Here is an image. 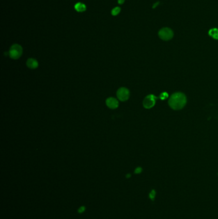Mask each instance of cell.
<instances>
[{"label":"cell","mask_w":218,"mask_h":219,"mask_svg":"<svg viewBox=\"0 0 218 219\" xmlns=\"http://www.w3.org/2000/svg\"><path fill=\"white\" fill-rule=\"evenodd\" d=\"M168 97V94L167 92H163L161 94L160 96V99L162 100H165Z\"/></svg>","instance_id":"11"},{"label":"cell","mask_w":218,"mask_h":219,"mask_svg":"<svg viewBox=\"0 0 218 219\" xmlns=\"http://www.w3.org/2000/svg\"><path fill=\"white\" fill-rule=\"evenodd\" d=\"M209 35L214 38V39L218 40V29L217 28H213L211 29L209 32Z\"/></svg>","instance_id":"9"},{"label":"cell","mask_w":218,"mask_h":219,"mask_svg":"<svg viewBox=\"0 0 218 219\" xmlns=\"http://www.w3.org/2000/svg\"><path fill=\"white\" fill-rule=\"evenodd\" d=\"M155 196V191H154V190H153V191L151 192V193L150 194V199H152L153 200V199H154Z\"/></svg>","instance_id":"12"},{"label":"cell","mask_w":218,"mask_h":219,"mask_svg":"<svg viewBox=\"0 0 218 219\" xmlns=\"http://www.w3.org/2000/svg\"><path fill=\"white\" fill-rule=\"evenodd\" d=\"M120 7H115V8H114L112 10L111 14L113 15H117L118 14V13H120Z\"/></svg>","instance_id":"10"},{"label":"cell","mask_w":218,"mask_h":219,"mask_svg":"<svg viewBox=\"0 0 218 219\" xmlns=\"http://www.w3.org/2000/svg\"><path fill=\"white\" fill-rule=\"evenodd\" d=\"M84 209H85V208H84V207H81V208H80V209H79V212H83V211H84V210H85Z\"/></svg>","instance_id":"15"},{"label":"cell","mask_w":218,"mask_h":219,"mask_svg":"<svg viewBox=\"0 0 218 219\" xmlns=\"http://www.w3.org/2000/svg\"><path fill=\"white\" fill-rule=\"evenodd\" d=\"M106 104L109 108L115 110L116 108H117L118 106H119V102H118V100L116 98H115V97H110L106 99Z\"/></svg>","instance_id":"6"},{"label":"cell","mask_w":218,"mask_h":219,"mask_svg":"<svg viewBox=\"0 0 218 219\" xmlns=\"http://www.w3.org/2000/svg\"><path fill=\"white\" fill-rule=\"evenodd\" d=\"M187 102V98L185 94L181 92L174 93L168 101V104L172 109L180 110L185 106Z\"/></svg>","instance_id":"1"},{"label":"cell","mask_w":218,"mask_h":219,"mask_svg":"<svg viewBox=\"0 0 218 219\" xmlns=\"http://www.w3.org/2000/svg\"><path fill=\"white\" fill-rule=\"evenodd\" d=\"M157 99V97H155L153 94H150L145 97V98L143 102V105L145 108L150 109L154 106L156 102V99Z\"/></svg>","instance_id":"4"},{"label":"cell","mask_w":218,"mask_h":219,"mask_svg":"<svg viewBox=\"0 0 218 219\" xmlns=\"http://www.w3.org/2000/svg\"><path fill=\"white\" fill-rule=\"evenodd\" d=\"M141 170H142V169L141 168V167H138V168H136V170H135V172L136 174H139V173L141 172Z\"/></svg>","instance_id":"13"},{"label":"cell","mask_w":218,"mask_h":219,"mask_svg":"<svg viewBox=\"0 0 218 219\" xmlns=\"http://www.w3.org/2000/svg\"><path fill=\"white\" fill-rule=\"evenodd\" d=\"M159 36L163 40H169L173 36V31L168 28H162L159 32Z\"/></svg>","instance_id":"5"},{"label":"cell","mask_w":218,"mask_h":219,"mask_svg":"<svg viewBox=\"0 0 218 219\" xmlns=\"http://www.w3.org/2000/svg\"><path fill=\"white\" fill-rule=\"evenodd\" d=\"M125 0H118V3L119 4H123V2H124Z\"/></svg>","instance_id":"14"},{"label":"cell","mask_w":218,"mask_h":219,"mask_svg":"<svg viewBox=\"0 0 218 219\" xmlns=\"http://www.w3.org/2000/svg\"><path fill=\"white\" fill-rule=\"evenodd\" d=\"M26 66L30 69H35L38 68L39 67V62L36 59L33 58H29L27 60Z\"/></svg>","instance_id":"7"},{"label":"cell","mask_w":218,"mask_h":219,"mask_svg":"<svg viewBox=\"0 0 218 219\" xmlns=\"http://www.w3.org/2000/svg\"><path fill=\"white\" fill-rule=\"evenodd\" d=\"M74 8L77 12H84L86 10L85 5L82 3H77L75 5Z\"/></svg>","instance_id":"8"},{"label":"cell","mask_w":218,"mask_h":219,"mask_svg":"<svg viewBox=\"0 0 218 219\" xmlns=\"http://www.w3.org/2000/svg\"><path fill=\"white\" fill-rule=\"evenodd\" d=\"M23 54V48L17 44L12 45L9 52V56L13 60H17Z\"/></svg>","instance_id":"2"},{"label":"cell","mask_w":218,"mask_h":219,"mask_svg":"<svg viewBox=\"0 0 218 219\" xmlns=\"http://www.w3.org/2000/svg\"><path fill=\"white\" fill-rule=\"evenodd\" d=\"M117 96L120 101H126L130 97V91L125 87H120L117 91Z\"/></svg>","instance_id":"3"}]
</instances>
